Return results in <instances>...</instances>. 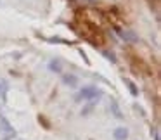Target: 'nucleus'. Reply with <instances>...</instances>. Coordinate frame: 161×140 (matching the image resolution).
Here are the masks:
<instances>
[{"label":"nucleus","mask_w":161,"mask_h":140,"mask_svg":"<svg viewBox=\"0 0 161 140\" xmlns=\"http://www.w3.org/2000/svg\"><path fill=\"white\" fill-rule=\"evenodd\" d=\"M0 130L5 133V135H16L14 128H12V125L7 121V118H5L4 114H0Z\"/></svg>","instance_id":"f03ea898"},{"label":"nucleus","mask_w":161,"mask_h":140,"mask_svg":"<svg viewBox=\"0 0 161 140\" xmlns=\"http://www.w3.org/2000/svg\"><path fill=\"white\" fill-rule=\"evenodd\" d=\"M102 95V92L99 90V88H95V87H83L80 90V94L76 95V100L80 102L81 99L83 100H94V99H99Z\"/></svg>","instance_id":"f257e3e1"},{"label":"nucleus","mask_w":161,"mask_h":140,"mask_svg":"<svg viewBox=\"0 0 161 140\" xmlns=\"http://www.w3.org/2000/svg\"><path fill=\"white\" fill-rule=\"evenodd\" d=\"M125 81H126V85H128V88H130V92H132V95H137V88H135V85H133L130 80H125Z\"/></svg>","instance_id":"6e6552de"},{"label":"nucleus","mask_w":161,"mask_h":140,"mask_svg":"<svg viewBox=\"0 0 161 140\" xmlns=\"http://www.w3.org/2000/svg\"><path fill=\"white\" fill-rule=\"evenodd\" d=\"M63 81L66 85H69V87H76V85H78V78L75 76V74H64Z\"/></svg>","instance_id":"39448f33"},{"label":"nucleus","mask_w":161,"mask_h":140,"mask_svg":"<svg viewBox=\"0 0 161 140\" xmlns=\"http://www.w3.org/2000/svg\"><path fill=\"white\" fill-rule=\"evenodd\" d=\"M109 107H111V109H113V112H114V116H116V118H118V119H121V118H123V114H121V111H119V107H118V104H116V102H114V100H113V102H111V105H109Z\"/></svg>","instance_id":"0eeeda50"},{"label":"nucleus","mask_w":161,"mask_h":140,"mask_svg":"<svg viewBox=\"0 0 161 140\" xmlns=\"http://www.w3.org/2000/svg\"><path fill=\"white\" fill-rule=\"evenodd\" d=\"M113 138L114 140H126L128 138V130H126L125 126L114 128V132H113Z\"/></svg>","instance_id":"7ed1b4c3"},{"label":"nucleus","mask_w":161,"mask_h":140,"mask_svg":"<svg viewBox=\"0 0 161 140\" xmlns=\"http://www.w3.org/2000/svg\"><path fill=\"white\" fill-rule=\"evenodd\" d=\"M116 31H118V35L121 36L123 40H126V42H135V40H137V36L133 35L132 31H121L119 28H116Z\"/></svg>","instance_id":"20e7f679"},{"label":"nucleus","mask_w":161,"mask_h":140,"mask_svg":"<svg viewBox=\"0 0 161 140\" xmlns=\"http://www.w3.org/2000/svg\"><path fill=\"white\" fill-rule=\"evenodd\" d=\"M154 140H159V135H158V132L154 130Z\"/></svg>","instance_id":"1a4fd4ad"},{"label":"nucleus","mask_w":161,"mask_h":140,"mask_svg":"<svg viewBox=\"0 0 161 140\" xmlns=\"http://www.w3.org/2000/svg\"><path fill=\"white\" fill-rule=\"evenodd\" d=\"M49 69L54 71V73H63V66H61L59 61H50V62H49Z\"/></svg>","instance_id":"423d86ee"}]
</instances>
